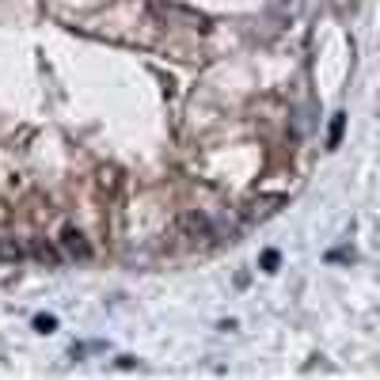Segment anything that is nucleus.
Masks as SVG:
<instances>
[{"instance_id": "nucleus-1", "label": "nucleus", "mask_w": 380, "mask_h": 380, "mask_svg": "<svg viewBox=\"0 0 380 380\" xmlns=\"http://www.w3.org/2000/svg\"><path fill=\"white\" fill-rule=\"evenodd\" d=\"M179 232H183L186 240L202 243V240L213 236V221L206 213H198V209H186V213H179Z\"/></svg>"}, {"instance_id": "nucleus-2", "label": "nucleus", "mask_w": 380, "mask_h": 380, "mask_svg": "<svg viewBox=\"0 0 380 380\" xmlns=\"http://www.w3.org/2000/svg\"><path fill=\"white\" fill-rule=\"evenodd\" d=\"M61 248H65V255H69V259H80V263H88L92 259V243L84 240V232H76V228H65L61 232Z\"/></svg>"}, {"instance_id": "nucleus-3", "label": "nucleus", "mask_w": 380, "mask_h": 380, "mask_svg": "<svg viewBox=\"0 0 380 380\" xmlns=\"http://www.w3.org/2000/svg\"><path fill=\"white\" fill-rule=\"evenodd\" d=\"M156 8H160V12H167V16L186 19V27H202V31H209V19L198 16V12H186V8H179V4H156Z\"/></svg>"}, {"instance_id": "nucleus-4", "label": "nucleus", "mask_w": 380, "mask_h": 380, "mask_svg": "<svg viewBox=\"0 0 380 380\" xmlns=\"http://www.w3.org/2000/svg\"><path fill=\"white\" fill-rule=\"evenodd\" d=\"M342 130H346V110H334L331 126H327V149H339L342 144Z\"/></svg>"}, {"instance_id": "nucleus-5", "label": "nucleus", "mask_w": 380, "mask_h": 380, "mask_svg": "<svg viewBox=\"0 0 380 380\" xmlns=\"http://www.w3.org/2000/svg\"><path fill=\"white\" fill-rule=\"evenodd\" d=\"M0 259H4V263H19V259H23V248H19V243H4V240H0Z\"/></svg>"}, {"instance_id": "nucleus-6", "label": "nucleus", "mask_w": 380, "mask_h": 380, "mask_svg": "<svg viewBox=\"0 0 380 380\" xmlns=\"http://www.w3.org/2000/svg\"><path fill=\"white\" fill-rule=\"evenodd\" d=\"M35 331H42V334L58 331V316H35Z\"/></svg>"}, {"instance_id": "nucleus-7", "label": "nucleus", "mask_w": 380, "mask_h": 380, "mask_svg": "<svg viewBox=\"0 0 380 380\" xmlns=\"http://www.w3.org/2000/svg\"><path fill=\"white\" fill-rule=\"evenodd\" d=\"M278 263H282V255H278V251H266V255H263V270H266V274H274Z\"/></svg>"}, {"instance_id": "nucleus-8", "label": "nucleus", "mask_w": 380, "mask_h": 380, "mask_svg": "<svg viewBox=\"0 0 380 380\" xmlns=\"http://www.w3.org/2000/svg\"><path fill=\"white\" fill-rule=\"evenodd\" d=\"M35 255H38V259H50V263H58V251H53V248H46V243H38V248H35Z\"/></svg>"}]
</instances>
